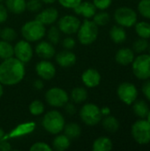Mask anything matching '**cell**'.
<instances>
[{
  "label": "cell",
  "instance_id": "1",
  "mask_svg": "<svg viewBox=\"0 0 150 151\" xmlns=\"http://www.w3.org/2000/svg\"><path fill=\"white\" fill-rule=\"evenodd\" d=\"M26 69L24 63L16 58L4 59L0 64V83L13 86L19 83L25 77Z\"/></svg>",
  "mask_w": 150,
  "mask_h": 151
},
{
  "label": "cell",
  "instance_id": "2",
  "mask_svg": "<svg viewBox=\"0 0 150 151\" xmlns=\"http://www.w3.org/2000/svg\"><path fill=\"white\" fill-rule=\"evenodd\" d=\"M65 123L64 116L59 111L53 110L44 115L42 125L48 133L51 134H57L63 131Z\"/></svg>",
  "mask_w": 150,
  "mask_h": 151
},
{
  "label": "cell",
  "instance_id": "3",
  "mask_svg": "<svg viewBox=\"0 0 150 151\" xmlns=\"http://www.w3.org/2000/svg\"><path fill=\"white\" fill-rule=\"evenodd\" d=\"M131 134L136 143L148 145L150 143V123L146 119H139L131 127Z\"/></svg>",
  "mask_w": 150,
  "mask_h": 151
},
{
  "label": "cell",
  "instance_id": "4",
  "mask_svg": "<svg viewBox=\"0 0 150 151\" xmlns=\"http://www.w3.org/2000/svg\"><path fill=\"white\" fill-rule=\"evenodd\" d=\"M78 39L83 45H90L98 37L99 29L98 26L93 21L86 19L82 24H80L78 30Z\"/></svg>",
  "mask_w": 150,
  "mask_h": 151
},
{
  "label": "cell",
  "instance_id": "5",
  "mask_svg": "<svg viewBox=\"0 0 150 151\" xmlns=\"http://www.w3.org/2000/svg\"><path fill=\"white\" fill-rule=\"evenodd\" d=\"M46 29L42 23L36 20H30L26 22L21 27V34L24 39L27 42L40 41L45 35Z\"/></svg>",
  "mask_w": 150,
  "mask_h": 151
},
{
  "label": "cell",
  "instance_id": "6",
  "mask_svg": "<svg viewBox=\"0 0 150 151\" xmlns=\"http://www.w3.org/2000/svg\"><path fill=\"white\" fill-rule=\"evenodd\" d=\"M132 65L134 76L141 81L150 79V55L141 53L135 57Z\"/></svg>",
  "mask_w": 150,
  "mask_h": 151
},
{
  "label": "cell",
  "instance_id": "7",
  "mask_svg": "<svg viewBox=\"0 0 150 151\" xmlns=\"http://www.w3.org/2000/svg\"><path fill=\"white\" fill-rule=\"evenodd\" d=\"M114 19L118 25L125 28H129L134 27L138 21V14L133 9L128 6H121L116 9L114 12Z\"/></svg>",
  "mask_w": 150,
  "mask_h": 151
},
{
  "label": "cell",
  "instance_id": "8",
  "mask_svg": "<svg viewBox=\"0 0 150 151\" xmlns=\"http://www.w3.org/2000/svg\"><path fill=\"white\" fill-rule=\"evenodd\" d=\"M80 117L82 122L89 127L98 125L103 119L101 108L94 104H84L80 111Z\"/></svg>",
  "mask_w": 150,
  "mask_h": 151
},
{
  "label": "cell",
  "instance_id": "9",
  "mask_svg": "<svg viewBox=\"0 0 150 151\" xmlns=\"http://www.w3.org/2000/svg\"><path fill=\"white\" fill-rule=\"evenodd\" d=\"M117 95L123 104L132 105L138 99L139 91L133 83L126 81L118 85L117 88Z\"/></svg>",
  "mask_w": 150,
  "mask_h": 151
},
{
  "label": "cell",
  "instance_id": "10",
  "mask_svg": "<svg viewBox=\"0 0 150 151\" xmlns=\"http://www.w3.org/2000/svg\"><path fill=\"white\" fill-rule=\"evenodd\" d=\"M45 100L52 107H64L68 103L69 96L67 92L63 88L54 87L45 93Z\"/></svg>",
  "mask_w": 150,
  "mask_h": 151
},
{
  "label": "cell",
  "instance_id": "11",
  "mask_svg": "<svg viewBox=\"0 0 150 151\" xmlns=\"http://www.w3.org/2000/svg\"><path fill=\"white\" fill-rule=\"evenodd\" d=\"M80 20L79 18L73 15H65L61 17L57 23V27L60 32L66 35H73L78 32L80 26Z\"/></svg>",
  "mask_w": 150,
  "mask_h": 151
},
{
  "label": "cell",
  "instance_id": "12",
  "mask_svg": "<svg viewBox=\"0 0 150 151\" xmlns=\"http://www.w3.org/2000/svg\"><path fill=\"white\" fill-rule=\"evenodd\" d=\"M13 50L15 58L24 64L29 62L33 58V48L30 45L29 42L26 40H21L18 42L13 47Z\"/></svg>",
  "mask_w": 150,
  "mask_h": 151
},
{
  "label": "cell",
  "instance_id": "13",
  "mask_svg": "<svg viewBox=\"0 0 150 151\" xmlns=\"http://www.w3.org/2000/svg\"><path fill=\"white\" fill-rule=\"evenodd\" d=\"M35 72L42 80L50 81L53 79L56 74V67L51 62L43 59L36 64Z\"/></svg>",
  "mask_w": 150,
  "mask_h": 151
},
{
  "label": "cell",
  "instance_id": "14",
  "mask_svg": "<svg viewBox=\"0 0 150 151\" xmlns=\"http://www.w3.org/2000/svg\"><path fill=\"white\" fill-rule=\"evenodd\" d=\"M100 73L94 68H88L83 72L81 75V80L83 84L88 88H95L101 82Z\"/></svg>",
  "mask_w": 150,
  "mask_h": 151
},
{
  "label": "cell",
  "instance_id": "15",
  "mask_svg": "<svg viewBox=\"0 0 150 151\" xmlns=\"http://www.w3.org/2000/svg\"><path fill=\"white\" fill-rule=\"evenodd\" d=\"M56 62L63 68H69L75 65L77 58L76 55L70 50H62L56 55Z\"/></svg>",
  "mask_w": 150,
  "mask_h": 151
},
{
  "label": "cell",
  "instance_id": "16",
  "mask_svg": "<svg viewBox=\"0 0 150 151\" xmlns=\"http://www.w3.org/2000/svg\"><path fill=\"white\" fill-rule=\"evenodd\" d=\"M58 18V12L54 7L46 8L42 11H41L35 17V19L45 25H50L53 24L57 20Z\"/></svg>",
  "mask_w": 150,
  "mask_h": 151
},
{
  "label": "cell",
  "instance_id": "17",
  "mask_svg": "<svg viewBox=\"0 0 150 151\" xmlns=\"http://www.w3.org/2000/svg\"><path fill=\"white\" fill-rule=\"evenodd\" d=\"M36 55L42 59H50L56 54V50L50 42L42 41L35 46Z\"/></svg>",
  "mask_w": 150,
  "mask_h": 151
},
{
  "label": "cell",
  "instance_id": "18",
  "mask_svg": "<svg viewBox=\"0 0 150 151\" xmlns=\"http://www.w3.org/2000/svg\"><path fill=\"white\" fill-rule=\"evenodd\" d=\"M134 58H135L134 51L130 48H121L117 51L115 55L116 62L120 65H124V66L131 65Z\"/></svg>",
  "mask_w": 150,
  "mask_h": 151
},
{
  "label": "cell",
  "instance_id": "19",
  "mask_svg": "<svg viewBox=\"0 0 150 151\" xmlns=\"http://www.w3.org/2000/svg\"><path fill=\"white\" fill-rule=\"evenodd\" d=\"M74 12L77 15H81L86 19H91L96 13V8L91 2H81L79 5L73 8Z\"/></svg>",
  "mask_w": 150,
  "mask_h": 151
},
{
  "label": "cell",
  "instance_id": "20",
  "mask_svg": "<svg viewBox=\"0 0 150 151\" xmlns=\"http://www.w3.org/2000/svg\"><path fill=\"white\" fill-rule=\"evenodd\" d=\"M113 149L112 141L107 136H100L93 142L92 150L94 151H110Z\"/></svg>",
  "mask_w": 150,
  "mask_h": 151
},
{
  "label": "cell",
  "instance_id": "21",
  "mask_svg": "<svg viewBox=\"0 0 150 151\" xmlns=\"http://www.w3.org/2000/svg\"><path fill=\"white\" fill-rule=\"evenodd\" d=\"M110 37H111V41L114 42L115 43H122L126 40L127 34H126L125 27H123L119 25H116L111 28Z\"/></svg>",
  "mask_w": 150,
  "mask_h": 151
},
{
  "label": "cell",
  "instance_id": "22",
  "mask_svg": "<svg viewBox=\"0 0 150 151\" xmlns=\"http://www.w3.org/2000/svg\"><path fill=\"white\" fill-rule=\"evenodd\" d=\"M132 105H133V111L138 119H146L149 111V104L144 100L137 99Z\"/></svg>",
  "mask_w": 150,
  "mask_h": 151
},
{
  "label": "cell",
  "instance_id": "23",
  "mask_svg": "<svg viewBox=\"0 0 150 151\" xmlns=\"http://www.w3.org/2000/svg\"><path fill=\"white\" fill-rule=\"evenodd\" d=\"M101 121H102L103 127L109 133L114 134V133L118 132L119 129L120 124H119L118 119L117 118H115L114 116H111V114L105 116L104 119H102Z\"/></svg>",
  "mask_w": 150,
  "mask_h": 151
},
{
  "label": "cell",
  "instance_id": "24",
  "mask_svg": "<svg viewBox=\"0 0 150 151\" xmlns=\"http://www.w3.org/2000/svg\"><path fill=\"white\" fill-rule=\"evenodd\" d=\"M26 4V0H5L6 9L14 14H20L24 12L27 10Z\"/></svg>",
  "mask_w": 150,
  "mask_h": 151
},
{
  "label": "cell",
  "instance_id": "25",
  "mask_svg": "<svg viewBox=\"0 0 150 151\" xmlns=\"http://www.w3.org/2000/svg\"><path fill=\"white\" fill-rule=\"evenodd\" d=\"M63 131L65 132V134L70 140H74V139L79 138L81 134V128L80 125L75 122H71V123L65 125Z\"/></svg>",
  "mask_w": 150,
  "mask_h": 151
},
{
  "label": "cell",
  "instance_id": "26",
  "mask_svg": "<svg viewBox=\"0 0 150 151\" xmlns=\"http://www.w3.org/2000/svg\"><path fill=\"white\" fill-rule=\"evenodd\" d=\"M71 140L65 135V134H60L55 137L52 142L53 150L57 151H65L66 150L71 144Z\"/></svg>",
  "mask_w": 150,
  "mask_h": 151
},
{
  "label": "cell",
  "instance_id": "27",
  "mask_svg": "<svg viewBox=\"0 0 150 151\" xmlns=\"http://www.w3.org/2000/svg\"><path fill=\"white\" fill-rule=\"evenodd\" d=\"M71 99L75 104H82L88 99V91L85 88L76 87L71 91Z\"/></svg>",
  "mask_w": 150,
  "mask_h": 151
},
{
  "label": "cell",
  "instance_id": "28",
  "mask_svg": "<svg viewBox=\"0 0 150 151\" xmlns=\"http://www.w3.org/2000/svg\"><path fill=\"white\" fill-rule=\"evenodd\" d=\"M135 33L141 38H150V23L147 21H137L134 25Z\"/></svg>",
  "mask_w": 150,
  "mask_h": 151
},
{
  "label": "cell",
  "instance_id": "29",
  "mask_svg": "<svg viewBox=\"0 0 150 151\" xmlns=\"http://www.w3.org/2000/svg\"><path fill=\"white\" fill-rule=\"evenodd\" d=\"M14 56L13 46L6 41H0V58L4 60Z\"/></svg>",
  "mask_w": 150,
  "mask_h": 151
},
{
  "label": "cell",
  "instance_id": "30",
  "mask_svg": "<svg viewBox=\"0 0 150 151\" xmlns=\"http://www.w3.org/2000/svg\"><path fill=\"white\" fill-rule=\"evenodd\" d=\"M149 42L148 39L139 37L137 40H135V42L133 44V50L134 52L141 54V53H144L149 49Z\"/></svg>",
  "mask_w": 150,
  "mask_h": 151
},
{
  "label": "cell",
  "instance_id": "31",
  "mask_svg": "<svg viewBox=\"0 0 150 151\" xmlns=\"http://www.w3.org/2000/svg\"><path fill=\"white\" fill-rule=\"evenodd\" d=\"M111 19L110 14L104 11H102L98 13H95L93 16V21L98 26V27H103L109 23Z\"/></svg>",
  "mask_w": 150,
  "mask_h": 151
},
{
  "label": "cell",
  "instance_id": "32",
  "mask_svg": "<svg viewBox=\"0 0 150 151\" xmlns=\"http://www.w3.org/2000/svg\"><path fill=\"white\" fill-rule=\"evenodd\" d=\"M137 10L143 18L150 19V0H141L138 3Z\"/></svg>",
  "mask_w": 150,
  "mask_h": 151
},
{
  "label": "cell",
  "instance_id": "33",
  "mask_svg": "<svg viewBox=\"0 0 150 151\" xmlns=\"http://www.w3.org/2000/svg\"><path fill=\"white\" fill-rule=\"evenodd\" d=\"M44 110H45L44 104L40 100H34L29 104V111L34 116H39L42 114Z\"/></svg>",
  "mask_w": 150,
  "mask_h": 151
},
{
  "label": "cell",
  "instance_id": "34",
  "mask_svg": "<svg viewBox=\"0 0 150 151\" xmlns=\"http://www.w3.org/2000/svg\"><path fill=\"white\" fill-rule=\"evenodd\" d=\"M48 41L52 44H57L60 40V30L57 27L52 26L47 33Z\"/></svg>",
  "mask_w": 150,
  "mask_h": 151
},
{
  "label": "cell",
  "instance_id": "35",
  "mask_svg": "<svg viewBox=\"0 0 150 151\" xmlns=\"http://www.w3.org/2000/svg\"><path fill=\"white\" fill-rule=\"evenodd\" d=\"M0 37L6 42H12L17 37V33L12 27H4L0 31Z\"/></svg>",
  "mask_w": 150,
  "mask_h": 151
},
{
  "label": "cell",
  "instance_id": "36",
  "mask_svg": "<svg viewBox=\"0 0 150 151\" xmlns=\"http://www.w3.org/2000/svg\"><path fill=\"white\" fill-rule=\"evenodd\" d=\"M42 2L41 0H28L26 4V9L31 12H38L42 10Z\"/></svg>",
  "mask_w": 150,
  "mask_h": 151
},
{
  "label": "cell",
  "instance_id": "37",
  "mask_svg": "<svg viewBox=\"0 0 150 151\" xmlns=\"http://www.w3.org/2000/svg\"><path fill=\"white\" fill-rule=\"evenodd\" d=\"M31 151H51L52 149L50 148V146L49 144H47L46 142H35L34 143L31 148Z\"/></svg>",
  "mask_w": 150,
  "mask_h": 151
},
{
  "label": "cell",
  "instance_id": "38",
  "mask_svg": "<svg viewBox=\"0 0 150 151\" xmlns=\"http://www.w3.org/2000/svg\"><path fill=\"white\" fill-rule=\"evenodd\" d=\"M93 4L96 9L104 11L111 5L112 0H93Z\"/></svg>",
  "mask_w": 150,
  "mask_h": 151
},
{
  "label": "cell",
  "instance_id": "39",
  "mask_svg": "<svg viewBox=\"0 0 150 151\" xmlns=\"http://www.w3.org/2000/svg\"><path fill=\"white\" fill-rule=\"evenodd\" d=\"M82 0H58V3L65 8L73 9L77 5H79Z\"/></svg>",
  "mask_w": 150,
  "mask_h": 151
},
{
  "label": "cell",
  "instance_id": "40",
  "mask_svg": "<svg viewBox=\"0 0 150 151\" xmlns=\"http://www.w3.org/2000/svg\"><path fill=\"white\" fill-rule=\"evenodd\" d=\"M141 91L144 96L146 97V99L150 102V79L145 81V82L142 85Z\"/></svg>",
  "mask_w": 150,
  "mask_h": 151
},
{
  "label": "cell",
  "instance_id": "41",
  "mask_svg": "<svg viewBox=\"0 0 150 151\" xmlns=\"http://www.w3.org/2000/svg\"><path fill=\"white\" fill-rule=\"evenodd\" d=\"M63 47L66 50H72L75 47L76 42L73 38L72 37H66L63 40Z\"/></svg>",
  "mask_w": 150,
  "mask_h": 151
},
{
  "label": "cell",
  "instance_id": "42",
  "mask_svg": "<svg viewBox=\"0 0 150 151\" xmlns=\"http://www.w3.org/2000/svg\"><path fill=\"white\" fill-rule=\"evenodd\" d=\"M8 18V10L6 7L0 3V24L6 21Z\"/></svg>",
  "mask_w": 150,
  "mask_h": 151
},
{
  "label": "cell",
  "instance_id": "43",
  "mask_svg": "<svg viewBox=\"0 0 150 151\" xmlns=\"http://www.w3.org/2000/svg\"><path fill=\"white\" fill-rule=\"evenodd\" d=\"M65 111L70 115H74L76 112V107L72 104L66 103L65 105Z\"/></svg>",
  "mask_w": 150,
  "mask_h": 151
},
{
  "label": "cell",
  "instance_id": "44",
  "mask_svg": "<svg viewBox=\"0 0 150 151\" xmlns=\"http://www.w3.org/2000/svg\"><path fill=\"white\" fill-rule=\"evenodd\" d=\"M11 150V144L4 140H0V151H10Z\"/></svg>",
  "mask_w": 150,
  "mask_h": 151
},
{
  "label": "cell",
  "instance_id": "45",
  "mask_svg": "<svg viewBox=\"0 0 150 151\" xmlns=\"http://www.w3.org/2000/svg\"><path fill=\"white\" fill-rule=\"evenodd\" d=\"M34 88L37 90H41L42 88H43V83L41 80H36L34 81V84H33Z\"/></svg>",
  "mask_w": 150,
  "mask_h": 151
},
{
  "label": "cell",
  "instance_id": "46",
  "mask_svg": "<svg viewBox=\"0 0 150 151\" xmlns=\"http://www.w3.org/2000/svg\"><path fill=\"white\" fill-rule=\"evenodd\" d=\"M101 112H102L103 116H107V115L111 114V110H110L109 107H103V108L101 109Z\"/></svg>",
  "mask_w": 150,
  "mask_h": 151
},
{
  "label": "cell",
  "instance_id": "47",
  "mask_svg": "<svg viewBox=\"0 0 150 151\" xmlns=\"http://www.w3.org/2000/svg\"><path fill=\"white\" fill-rule=\"evenodd\" d=\"M42 3H45V4H53L55 3L57 0H41Z\"/></svg>",
  "mask_w": 150,
  "mask_h": 151
},
{
  "label": "cell",
  "instance_id": "48",
  "mask_svg": "<svg viewBox=\"0 0 150 151\" xmlns=\"http://www.w3.org/2000/svg\"><path fill=\"white\" fill-rule=\"evenodd\" d=\"M4 136V131L0 127V140H2Z\"/></svg>",
  "mask_w": 150,
  "mask_h": 151
},
{
  "label": "cell",
  "instance_id": "49",
  "mask_svg": "<svg viewBox=\"0 0 150 151\" xmlns=\"http://www.w3.org/2000/svg\"><path fill=\"white\" fill-rule=\"evenodd\" d=\"M3 93H4V88H3V85L0 83V98L2 97L3 96Z\"/></svg>",
  "mask_w": 150,
  "mask_h": 151
},
{
  "label": "cell",
  "instance_id": "50",
  "mask_svg": "<svg viewBox=\"0 0 150 151\" xmlns=\"http://www.w3.org/2000/svg\"><path fill=\"white\" fill-rule=\"evenodd\" d=\"M146 119L149 121L150 123V109H149V113H148V115H147V117H146Z\"/></svg>",
  "mask_w": 150,
  "mask_h": 151
},
{
  "label": "cell",
  "instance_id": "51",
  "mask_svg": "<svg viewBox=\"0 0 150 151\" xmlns=\"http://www.w3.org/2000/svg\"><path fill=\"white\" fill-rule=\"evenodd\" d=\"M148 50H149V54L150 55V42H149V49H148Z\"/></svg>",
  "mask_w": 150,
  "mask_h": 151
},
{
  "label": "cell",
  "instance_id": "52",
  "mask_svg": "<svg viewBox=\"0 0 150 151\" xmlns=\"http://www.w3.org/2000/svg\"><path fill=\"white\" fill-rule=\"evenodd\" d=\"M4 1H5V0H0V3H2V2H4Z\"/></svg>",
  "mask_w": 150,
  "mask_h": 151
},
{
  "label": "cell",
  "instance_id": "53",
  "mask_svg": "<svg viewBox=\"0 0 150 151\" xmlns=\"http://www.w3.org/2000/svg\"><path fill=\"white\" fill-rule=\"evenodd\" d=\"M0 31H1V29H0Z\"/></svg>",
  "mask_w": 150,
  "mask_h": 151
}]
</instances>
